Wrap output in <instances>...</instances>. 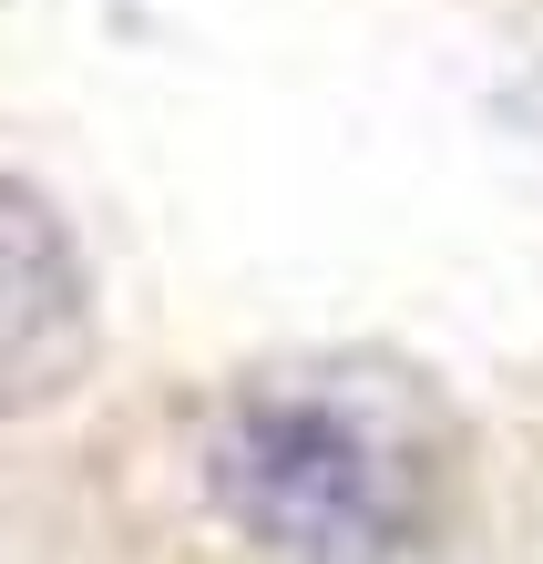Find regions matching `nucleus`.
<instances>
[{
    "mask_svg": "<svg viewBox=\"0 0 543 564\" xmlns=\"http://www.w3.org/2000/svg\"><path fill=\"white\" fill-rule=\"evenodd\" d=\"M206 492L267 564H400L431 523V442L390 380L267 370L206 431Z\"/></svg>",
    "mask_w": 543,
    "mask_h": 564,
    "instance_id": "f257e3e1",
    "label": "nucleus"
},
{
    "mask_svg": "<svg viewBox=\"0 0 543 564\" xmlns=\"http://www.w3.org/2000/svg\"><path fill=\"white\" fill-rule=\"evenodd\" d=\"M104 318H93V268L42 185L0 175V421H31L93 380Z\"/></svg>",
    "mask_w": 543,
    "mask_h": 564,
    "instance_id": "f03ea898",
    "label": "nucleus"
},
{
    "mask_svg": "<svg viewBox=\"0 0 543 564\" xmlns=\"http://www.w3.org/2000/svg\"><path fill=\"white\" fill-rule=\"evenodd\" d=\"M533 113H543V52H533Z\"/></svg>",
    "mask_w": 543,
    "mask_h": 564,
    "instance_id": "7ed1b4c3",
    "label": "nucleus"
}]
</instances>
